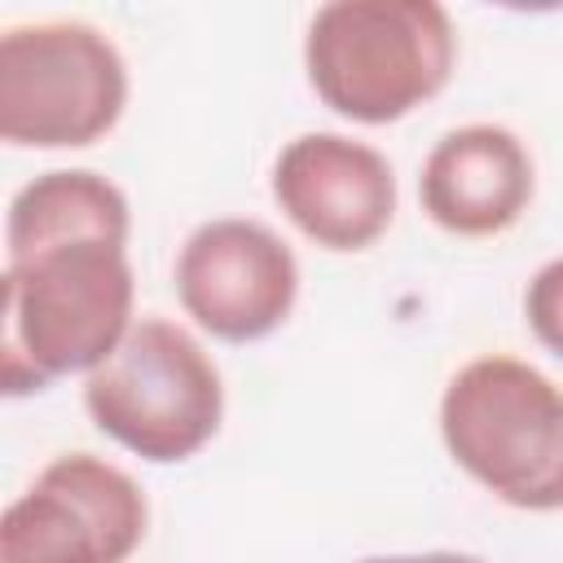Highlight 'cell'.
<instances>
[{
	"label": "cell",
	"instance_id": "obj_1",
	"mask_svg": "<svg viewBox=\"0 0 563 563\" xmlns=\"http://www.w3.org/2000/svg\"><path fill=\"white\" fill-rule=\"evenodd\" d=\"M128 242L66 238L4 255L0 387L31 396L70 374L101 369L136 325Z\"/></svg>",
	"mask_w": 563,
	"mask_h": 563
},
{
	"label": "cell",
	"instance_id": "obj_2",
	"mask_svg": "<svg viewBox=\"0 0 563 563\" xmlns=\"http://www.w3.org/2000/svg\"><path fill=\"white\" fill-rule=\"evenodd\" d=\"M457 31L435 0H330L303 35V75L325 110L383 128L444 92Z\"/></svg>",
	"mask_w": 563,
	"mask_h": 563
},
{
	"label": "cell",
	"instance_id": "obj_3",
	"mask_svg": "<svg viewBox=\"0 0 563 563\" xmlns=\"http://www.w3.org/2000/svg\"><path fill=\"white\" fill-rule=\"evenodd\" d=\"M440 440L497 501L528 515L563 510V387L537 365L506 352L466 361L444 383Z\"/></svg>",
	"mask_w": 563,
	"mask_h": 563
},
{
	"label": "cell",
	"instance_id": "obj_4",
	"mask_svg": "<svg viewBox=\"0 0 563 563\" xmlns=\"http://www.w3.org/2000/svg\"><path fill=\"white\" fill-rule=\"evenodd\" d=\"M101 435L141 462L172 466L207 449L224 422V378L211 352L167 317H136L114 356L84 378Z\"/></svg>",
	"mask_w": 563,
	"mask_h": 563
},
{
	"label": "cell",
	"instance_id": "obj_5",
	"mask_svg": "<svg viewBox=\"0 0 563 563\" xmlns=\"http://www.w3.org/2000/svg\"><path fill=\"white\" fill-rule=\"evenodd\" d=\"M128 62L92 22H22L0 35V141L13 150H84L114 132Z\"/></svg>",
	"mask_w": 563,
	"mask_h": 563
},
{
	"label": "cell",
	"instance_id": "obj_6",
	"mask_svg": "<svg viewBox=\"0 0 563 563\" xmlns=\"http://www.w3.org/2000/svg\"><path fill=\"white\" fill-rule=\"evenodd\" d=\"M150 528L141 484L97 457L57 453L0 519V563H128Z\"/></svg>",
	"mask_w": 563,
	"mask_h": 563
},
{
	"label": "cell",
	"instance_id": "obj_7",
	"mask_svg": "<svg viewBox=\"0 0 563 563\" xmlns=\"http://www.w3.org/2000/svg\"><path fill=\"white\" fill-rule=\"evenodd\" d=\"M185 317L220 343H260L299 299V260L268 224L220 216L198 224L172 264Z\"/></svg>",
	"mask_w": 563,
	"mask_h": 563
},
{
	"label": "cell",
	"instance_id": "obj_8",
	"mask_svg": "<svg viewBox=\"0 0 563 563\" xmlns=\"http://www.w3.org/2000/svg\"><path fill=\"white\" fill-rule=\"evenodd\" d=\"M273 202L321 251L374 246L396 220V172L383 150L343 132H299L273 158Z\"/></svg>",
	"mask_w": 563,
	"mask_h": 563
},
{
	"label": "cell",
	"instance_id": "obj_9",
	"mask_svg": "<svg viewBox=\"0 0 563 563\" xmlns=\"http://www.w3.org/2000/svg\"><path fill=\"white\" fill-rule=\"evenodd\" d=\"M537 194L528 145L501 123H462L422 158L418 202L453 238H497L523 220Z\"/></svg>",
	"mask_w": 563,
	"mask_h": 563
},
{
	"label": "cell",
	"instance_id": "obj_10",
	"mask_svg": "<svg viewBox=\"0 0 563 563\" xmlns=\"http://www.w3.org/2000/svg\"><path fill=\"white\" fill-rule=\"evenodd\" d=\"M66 238H132V207L128 194L88 167H57L35 180H26L9 198L4 216V255H22L44 242Z\"/></svg>",
	"mask_w": 563,
	"mask_h": 563
},
{
	"label": "cell",
	"instance_id": "obj_11",
	"mask_svg": "<svg viewBox=\"0 0 563 563\" xmlns=\"http://www.w3.org/2000/svg\"><path fill=\"white\" fill-rule=\"evenodd\" d=\"M523 321L532 339L563 361V255L545 260L523 286Z\"/></svg>",
	"mask_w": 563,
	"mask_h": 563
},
{
	"label": "cell",
	"instance_id": "obj_12",
	"mask_svg": "<svg viewBox=\"0 0 563 563\" xmlns=\"http://www.w3.org/2000/svg\"><path fill=\"white\" fill-rule=\"evenodd\" d=\"M356 563H488V559L462 554V550H422V554H369Z\"/></svg>",
	"mask_w": 563,
	"mask_h": 563
}]
</instances>
